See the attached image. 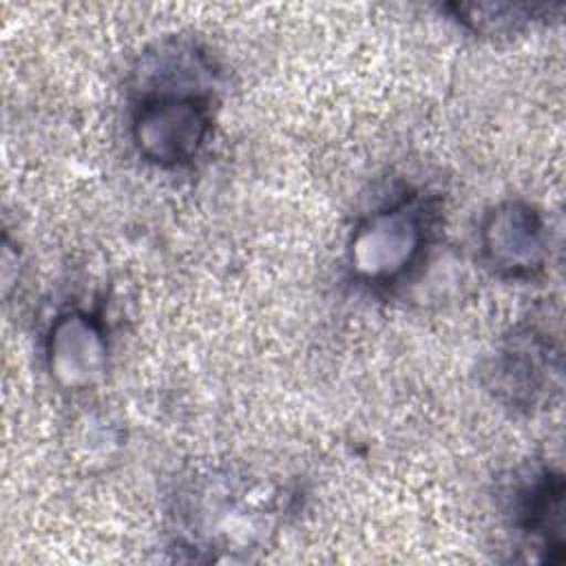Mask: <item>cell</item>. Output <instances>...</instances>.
Listing matches in <instances>:
<instances>
[{
	"instance_id": "1",
	"label": "cell",
	"mask_w": 566,
	"mask_h": 566,
	"mask_svg": "<svg viewBox=\"0 0 566 566\" xmlns=\"http://www.w3.org/2000/svg\"><path fill=\"white\" fill-rule=\"evenodd\" d=\"M283 511L281 489L272 480L214 469L190 478L175 495L172 546L195 562L250 559L276 533Z\"/></svg>"
},
{
	"instance_id": "2",
	"label": "cell",
	"mask_w": 566,
	"mask_h": 566,
	"mask_svg": "<svg viewBox=\"0 0 566 566\" xmlns=\"http://www.w3.org/2000/svg\"><path fill=\"white\" fill-rule=\"evenodd\" d=\"M436 221L433 199L405 192L354 226L347 239V270L365 287L400 283L422 259Z\"/></svg>"
},
{
	"instance_id": "3",
	"label": "cell",
	"mask_w": 566,
	"mask_h": 566,
	"mask_svg": "<svg viewBox=\"0 0 566 566\" xmlns=\"http://www.w3.org/2000/svg\"><path fill=\"white\" fill-rule=\"evenodd\" d=\"M212 130L210 91L157 88L135 93L130 137L137 155L159 168L190 164Z\"/></svg>"
},
{
	"instance_id": "4",
	"label": "cell",
	"mask_w": 566,
	"mask_h": 566,
	"mask_svg": "<svg viewBox=\"0 0 566 566\" xmlns=\"http://www.w3.org/2000/svg\"><path fill=\"white\" fill-rule=\"evenodd\" d=\"M559 347L537 323L515 327L495 349L484 374L489 389L515 409L539 407L559 380Z\"/></svg>"
},
{
	"instance_id": "5",
	"label": "cell",
	"mask_w": 566,
	"mask_h": 566,
	"mask_svg": "<svg viewBox=\"0 0 566 566\" xmlns=\"http://www.w3.org/2000/svg\"><path fill=\"white\" fill-rule=\"evenodd\" d=\"M478 241L482 261L502 279H533L548 261L546 221L535 206L522 199L493 206L480 223Z\"/></svg>"
},
{
	"instance_id": "6",
	"label": "cell",
	"mask_w": 566,
	"mask_h": 566,
	"mask_svg": "<svg viewBox=\"0 0 566 566\" xmlns=\"http://www.w3.org/2000/svg\"><path fill=\"white\" fill-rule=\"evenodd\" d=\"M44 356L49 376L60 389H91L108 369V334L104 321L80 307L60 312L46 332Z\"/></svg>"
},
{
	"instance_id": "7",
	"label": "cell",
	"mask_w": 566,
	"mask_h": 566,
	"mask_svg": "<svg viewBox=\"0 0 566 566\" xmlns=\"http://www.w3.org/2000/svg\"><path fill=\"white\" fill-rule=\"evenodd\" d=\"M564 478L559 471H533L513 491V526L537 551V562H564Z\"/></svg>"
},
{
	"instance_id": "8",
	"label": "cell",
	"mask_w": 566,
	"mask_h": 566,
	"mask_svg": "<svg viewBox=\"0 0 566 566\" xmlns=\"http://www.w3.org/2000/svg\"><path fill=\"white\" fill-rule=\"evenodd\" d=\"M458 22L478 35H506L517 33L535 20H544L553 7L528 2H469L449 4Z\"/></svg>"
}]
</instances>
